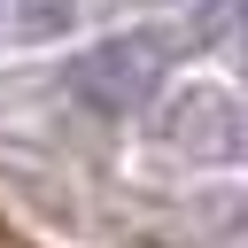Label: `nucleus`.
Returning <instances> with one entry per match:
<instances>
[{
    "instance_id": "f03ea898",
    "label": "nucleus",
    "mask_w": 248,
    "mask_h": 248,
    "mask_svg": "<svg viewBox=\"0 0 248 248\" xmlns=\"http://www.w3.org/2000/svg\"><path fill=\"white\" fill-rule=\"evenodd\" d=\"M170 147L186 155H248V108L232 93H186L170 116H163Z\"/></svg>"
},
{
    "instance_id": "f257e3e1",
    "label": "nucleus",
    "mask_w": 248,
    "mask_h": 248,
    "mask_svg": "<svg viewBox=\"0 0 248 248\" xmlns=\"http://www.w3.org/2000/svg\"><path fill=\"white\" fill-rule=\"evenodd\" d=\"M163 70H170V39H163V31H124V39H101L93 54H78L70 85H78L93 108L132 116V108L163 85Z\"/></svg>"
},
{
    "instance_id": "7ed1b4c3",
    "label": "nucleus",
    "mask_w": 248,
    "mask_h": 248,
    "mask_svg": "<svg viewBox=\"0 0 248 248\" xmlns=\"http://www.w3.org/2000/svg\"><path fill=\"white\" fill-rule=\"evenodd\" d=\"M225 248H248V225H240V232H232V240H225Z\"/></svg>"
}]
</instances>
